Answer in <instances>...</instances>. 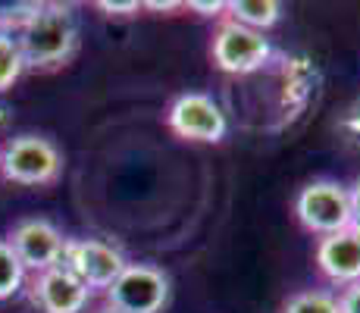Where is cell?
<instances>
[{
    "mask_svg": "<svg viewBox=\"0 0 360 313\" xmlns=\"http://www.w3.org/2000/svg\"><path fill=\"white\" fill-rule=\"evenodd\" d=\"M25 69H60L79 47V16L69 4H34L32 16L16 32Z\"/></svg>",
    "mask_w": 360,
    "mask_h": 313,
    "instance_id": "obj_1",
    "label": "cell"
},
{
    "mask_svg": "<svg viewBox=\"0 0 360 313\" xmlns=\"http://www.w3.org/2000/svg\"><path fill=\"white\" fill-rule=\"evenodd\" d=\"M63 172V154L47 135H16L0 148V176L13 185H51Z\"/></svg>",
    "mask_w": 360,
    "mask_h": 313,
    "instance_id": "obj_2",
    "label": "cell"
},
{
    "mask_svg": "<svg viewBox=\"0 0 360 313\" xmlns=\"http://www.w3.org/2000/svg\"><path fill=\"white\" fill-rule=\"evenodd\" d=\"M297 222L307 229L310 235H335L351 226V200L348 185L335 182V179H314L297 191L295 200Z\"/></svg>",
    "mask_w": 360,
    "mask_h": 313,
    "instance_id": "obj_3",
    "label": "cell"
},
{
    "mask_svg": "<svg viewBox=\"0 0 360 313\" xmlns=\"http://www.w3.org/2000/svg\"><path fill=\"white\" fill-rule=\"evenodd\" d=\"M210 57L213 66L226 75H251L260 72L263 66L273 57V44L266 34L251 32L245 25L223 19L213 32V44H210Z\"/></svg>",
    "mask_w": 360,
    "mask_h": 313,
    "instance_id": "obj_4",
    "label": "cell"
},
{
    "mask_svg": "<svg viewBox=\"0 0 360 313\" xmlns=\"http://www.w3.org/2000/svg\"><path fill=\"white\" fill-rule=\"evenodd\" d=\"M103 301L120 313H160L169 301V279L150 263H129L103 291Z\"/></svg>",
    "mask_w": 360,
    "mask_h": 313,
    "instance_id": "obj_5",
    "label": "cell"
},
{
    "mask_svg": "<svg viewBox=\"0 0 360 313\" xmlns=\"http://www.w3.org/2000/svg\"><path fill=\"white\" fill-rule=\"evenodd\" d=\"M166 122L185 141H200V144H219L229 135V116L219 107L217 97L204 91H188L179 94L172 101Z\"/></svg>",
    "mask_w": 360,
    "mask_h": 313,
    "instance_id": "obj_6",
    "label": "cell"
},
{
    "mask_svg": "<svg viewBox=\"0 0 360 313\" xmlns=\"http://www.w3.org/2000/svg\"><path fill=\"white\" fill-rule=\"evenodd\" d=\"M63 267L72 269L94 295V291H107L116 282V276L129 267V260L120 248L101 238H66Z\"/></svg>",
    "mask_w": 360,
    "mask_h": 313,
    "instance_id": "obj_7",
    "label": "cell"
},
{
    "mask_svg": "<svg viewBox=\"0 0 360 313\" xmlns=\"http://www.w3.org/2000/svg\"><path fill=\"white\" fill-rule=\"evenodd\" d=\"M6 245L13 248V254L19 257L25 273L38 276L51 267L63 263V250H66V238L51 219L41 217H29L22 222H16L6 238Z\"/></svg>",
    "mask_w": 360,
    "mask_h": 313,
    "instance_id": "obj_8",
    "label": "cell"
},
{
    "mask_svg": "<svg viewBox=\"0 0 360 313\" xmlns=\"http://www.w3.org/2000/svg\"><path fill=\"white\" fill-rule=\"evenodd\" d=\"M29 295L41 313H85L88 301H91L88 285L72 269H66L63 263L32 276Z\"/></svg>",
    "mask_w": 360,
    "mask_h": 313,
    "instance_id": "obj_9",
    "label": "cell"
},
{
    "mask_svg": "<svg viewBox=\"0 0 360 313\" xmlns=\"http://www.w3.org/2000/svg\"><path fill=\"white\" fill-rule=\"evenodd\" d=\"M316 267L335 288L360 282V229L348 226L335 235H326L316 245Z\"/></svg>",
    "mask_w": 360,
    "mask_h": 313,
    "instance_id": "obj_10",
    "label": "cell"
},
{
    "mask_svg": "<svg viewBox=\"0 0 360 313\" xmlns=\"http://www.w3.org/2000/svg\"><path fill=\"white\" fill-rule=\"evenodd\" d=\"M282 10L285 6L279 0H229L226 4V19H232V23L245 25L251 32L266 34L273 25H279Z\"/></svg>",
    "mask_w": 360,
    "mask_h": 313,
    "instance_id": "obj_11",
    "label": "cell"
},
{
    "mask_svg": "<svg viewBox=\"0 0 360 313\" xmlns=\"http://www.w3.org/2000/svg\"><path fill=\"white\" fill-rule=\"evenodd\" d=\"M25 72V60L22 51H19L16 34L0 32V94L10 91Z\"/></svg>",
    "mask_w": 360,
    "mask_h": 313,
    "instance_id": "obj_12",
    "label": "cell"
},
{
    "mask_svg": "<svg viewBox=\"0 0 360 313\" xmlns=\"http://www.w3.org/2000/svg\"><path fill=\"white\" fill-rule=\"evenodd\" d=\"M282 313H338V298L329 288H304L288 298Z\"/></svg>",
    "mask_w": 360,
    "mask_h": 313,
    "instance_id": "obj_13",
    "label": "cell"
},
{
    "mask_svg": "<svg viewBox=\"0 0 360 313\" xmlns=\"http://www.w3.org/2000/svg\"><path fill=\"white\" fill-rule=\"evenodd\" d=\"M25 279H29V273L22 269L19 257L13 254V248L6 245V238H0V301L19 295V291L25 288Z\"/></svg>",
    "mask_w": 360,
    "mask_h": 313,
    "instance_id": "obj_14",
    "label": "cell"
},
{
    "mask_svg": "<svg viewBox=\"0 0 360 313\" xmlns=\"http://www.w3.org/2000/svg\"><path fill=\"white\" fill-rule=\"evenodd\" d=\"M98 10H103L107 16H135L141 13V0H98Z\"/></svg>",
    "mask_w": 360,
    "mask_h": 313,
    "instance_id": "obj_15",
    "label": "cell"
},
{
    "mask_svg": "<svg viewBox=\"0 0 360 313\" xmlns=\"http://www.w3.org/2000/svg\"><path fill=\"white\" fill-rule=\"evenodd\" d=\"M185 10H195L204 19H223L226 16V4L223 0H188Z\"/></svg>",
    "mask_w": 360,
    "mask_h": 313,
    "instance_id": "obj_16",
    "label": "cell"
},
{
    "mask_svg": "<svg viewBox=\"0 0 360 313\" xmlns=\"http://www.w3.org/2000/svg\"><path fill=\"white\" fill-rule=\"evenodd\" d=\"M335 298H338V313H360V282L342 288V295Z\"/></svg>",
    "mask_w": 360,
    "mask_h": 313,
    "instance_id": "obj_17",
    "label": "cell"
},
{
    "mask_svg": "<svg viewBox=\"0 0 360 313\" xmlns=\"http://www.w3.org/2000/svg\"><path fill=\"white\" fill-rule=\"evenodd\" d=\"M348 200H351V226L360 229V179L348 188Z\"/></svg>",
    "mask_w": 360,
    "mask_h": 313,
    "instance_id": "obj_18",
    "label": "cell"
},
{
    "mask_svg": "<svg viewBox=\"0 0 360 313\" xmlns=\"http://www.w3.org/2000/svg\"><path fill=\"white\" fill-rule=\"evenodd\" d=\"M144 10H154V13H172V10H182L185 4H176V0H148V4H141Z\"/></svg>",
    "mask_w": 360,
    "mask_h": 313,
    "instance_id": "obj_19",
    "label": "cell"
},
{
    "mask_svg": "<svg viewBox=\"0 0 360 313\" xmlns=\"http://www.w3.org/2000/svg\"><path fill=\"white\" fill-rule=\"evenodd\" d=\"M6 120H10V107H6V103H0V129L6 125Z\"/></svg>",
    "mask_w": 360,
    "mask_h": 313,
    "instance_id": "obj_20",
    "label": "cell"
},
{
    "mask_svg": "<svg viewBox=\"0 0 360 313\" xmlns=\"http://www.w3.org/2000/svg\"><path fill=\"white\" fill-rule=\"evenodd\" d=\"M98 313H120V310H113V307H107V304H103V307H101Z\"/></svg>",
    "mask_w": 360,
    "mask_h": 313,
    "instance_id": "obj_21",
    "label": "cell"
}]
</instances>
